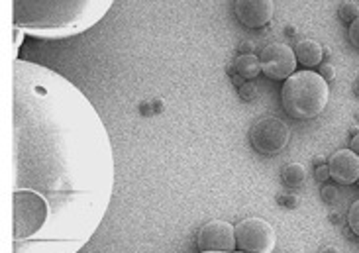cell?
Masks as SVG:
<instances>
[{
  "instance_id": "14",
  "label": "cell",
  "mask_w": 359,
  "mask_h": 253,
  "mask_svg": "<svg viewBox=\"0 0 359 253\" xmlns=\"http://www.w3.org/2000/svg\"><path fill=\"white\" fill-rule=\"evenodd\" d=\"M347 226L359 238V201L351 204V208L347 212Z\"/></svg>"
},
{
  "instance_id": "7",
  "label": "cell",
  "mask_w": 359,
  "mask_h": 253,
  "mask_svg": "<svg viewBox=\"0 0 359 253\" xmlns=\"http://www.w3.org/2000/svg\"><path fill=\"white\" fill-rule=\"evenodd\" d=\"M261 71L269 79L275 81H287L296 73V55L295 50H291L285 43H269L259 55Z\"/></svg>"
},
{
  "instance_id": "18",
  "label": "cell",
  "mask_w": 359,
  "mask_h": 253,
  "mask_svg": "<svg viewBox=\"0 0 359 253\" xmlns=\"http://www.w3.org/2000/svg\"><path fill=\"white\" fill-rule=\"evenodd\" d=\"M22 38H24V32L18 30V28H14V55H16L18 50H20V39Z\"/></svg>"
},
{
  "instance_id": "17",
  "label": "cell",
  "mask_w": 359,
  "mask_h": 253,
  "mask_svg": "<svg viewBox=\"0 0 359 253\" xmlns=\"http://www.w3.org/2000/svg\"><path fill=\"white\" fill-rule=\"evenodd\" d=\"M326 81H332L334 77H336V69H334L332 65H320V71H318Z\"/></svg>"
},
{
  "instance_id": "4",
  "label": "cell",
  "mask_w": 359,
  "mask_h": 253,
  "mask_svg": "<svg viewBox=\"0 0 359 253\" xmlns=\"http://www.w3.org/2000/svg\"><path fill=\"white\" fill-rule=\"evenodd\" d=\"M236 243L240 252L273 253L277 245V236L269 222L252 216L236 224Z\"/></svg>"
},
{
  "instance_id": "21",
  "label": "cell",
  "mask_w": 359,
  "mask_h": 253,
  "mask_svg": "<svg viewBox=\"0 0 359 253\" xmlns=\"http://www.w3.org/2000/svg\"><path fill=\"white\" fill-rule=\"evenodd\" d=\"M351 150L359 155V136H356V138L351 139Z\"/></svg>"
},
{
  "instance_id": "12",
  "label": "cell",
  "mask_w": 359,
  "mask_h": 253,
  "mask_svg": "<svg viewBox=\"0 0 359 253\" xmlns=\"http://www.w3.org/2000/svg\"><path fill=\"white\" fill-rule=\"evenodd\" d=\"M307 181V169L300 163H289L283 169V183L291 189H298Z\"/></svg>"
},
{
  "instance_id": "23",
  "label": "cell",
  "mask_w": 359,
  "mask_h": 253,
  "mask_svg": "<svg viewBox=\"0 0 359 253\" xmlns=\"http://www.w3.org/2000/svg\"><path fill=\"white\" fill-rule=\"evenodd\" d=\"M201 253H245V252H240V250H238V252H201Z\"/></svg>"
},
{
  "instance_id": "24",
  "label": "cell",
  "mask_w": 359,
  "mask_h": 253,
  "mask_svg": "<svg viewBox=\"0 0 359 253\" xmlns=\"http://www.w3.org/2000/svg\"><path fill=\"white\" fill-rule=\"evenodd\" d=\"M358 185H359V179H358Z\"/></svg>"
},
{
  "instance_id": "1",
  "label": "cell",
  "mask_w": 359,
  "mask_h": 253,
  "mask_svg": "<svg viewBox=\"0 0 359 253\" xmlns=\"http://www.w3.org/2000/svg\"><path fill=\"white\" fill-rule=\"evenodd\" d=\"M114 153L85 92L43 65H12V253H79L114 190Z\"/></svg>"
},
{
  "instance_id": "22",
  "label": "cell",
  "mask_w": 359,
  "mask_h": 253,
  "mask_svg": "<svg viewBox=\"0 0 359 253\" xmlns=\"http://www.w3.org/2000/svg\"><path fill=\"white\" fill-rule=\"evenodd\" d=\"M320 253H340V252H338V250H336L334 245H328V247H324Z\"/></svg>"
},
{
  "instance_id": "3",
  "label": "cell",
  "mask_w": 359,
  "mask_h": 253,
  "mask_svg": "<svg viewBox=\"0 0 359 253\" xmlns=\"http://www.w3.org/2000/svg\"><path fill=\"white\" fill-rule=\"evenodd\" d=\"M330 99L328 81L314 71H296L281 89V104L285 112L295 120H312L324 112Z\"/></svg>"
},
{
  "instance_id": "13",
  "label": "cell",
  "mask_w": 359,
  "mask_h": 253,
  "mask_svg": "<svg viewBox=\"0 0 359 253\" xmlns=\"http://www.w3.org/2000/svg\"><path fill=\"white\" fill-rule=\"evenodd\" d=\"M340 18H342V22H346V24H351L353 20H358L359 18V6L356 2H351V0H346L342 6H340Z\"/></svg>"
},
{
  "instance_id": "9",
  "label": "cell",
  "mask_w": 359,
  "mask_h": 253,
  "mask_svg": "<svg viewBox=\"0 0 359 253\" xmlns=\"http://www.w3.org/2000/svg\"><path fill=\"white\" fill-rule=\"evenodd\" d=\"M330 177L338 185H353L359 179V155L353 150H340L328 159Z\"/></svg>"
},
{
  "instance_id": "10",
  "label": "cell",
  "mask_w": 359,
  "mask_h": 253,
  "mask_svg": "<svg viewBox=\"0 0 359 253\" xmlns=\"http://www.w3.org/2000/svg\"><path fill=\"white\" fill-rule=\"evenodd\" d=\"M324 48H322L318 41L314 39H302L298 41L295 48L296 61L305 67H318L322 63V57H324Z\"/></svg>"
},
{
  "instance_id": "19",
  "label": "cell",
  "mask_w": 359,
  "mask_h": 253,
  "mask_svg": "<svg viewBox=\"0 0 359 253\" xmlns=\"http://www.w3.org/2000/svg\"><path fill=\"white\" fill-rule=\"evenodd\" d=\"M328 177H330V167L328 165H322V167L316 169V179L318 181H326Z\"/></svg>"
},
{
  "instance_id": "15",
  "label": "cell",
  "mask_w": 359,
  "mask_h": 253,
  "mask_svg": "<svg viewBox=\"0 0 359 253\" xmlns=\"http://www.w3.org/2000/svg\"><path fill=\"white\" fill-rule=\"evenodd\" d=\"M349 41L356 50H359V18L349 24Z\"/></svg>"
},
{
  "instance_id": "8",
  "label": "cell",
  "mask_w": 359,
  "mask_h": 253,
  "mask_svg": "<svg viewBox=\"0 0 359 253\" xmlns=\"http://www.w3.org/2000/svg\"><path fill=\"white\" fill-rule=\"evenodd\" d=\"M275 12L273 0H236V16L247 28H263Z\"/></svg>"
},
{
  "instance_id": "20",
  "label": "cell",
  "mask_w": 359,
  "mask_h": 253,
  "mask_svg": "<svg viewBox=\"0 0 359 253\" xmlns=\"http://www.w3.org/2000/svg\"><path fill=\"white\" fill-rule=\"evenodd\" d=\"M242 97H244L245 101H252V99L256 97V89H252V87H244V89H242Z\"/></svg>"
},
{
  "instance_id": "16",
  "label": "cell",
  "mask_w": 359,
  "mask_h": 253,
  "mask_svg": "<svg viewBox=\"0 0 359 253\" xmlns=\"http://www.w3.org/2000/svg\"><path fill=\"white\" fill-rule=\"evenodd\" d=\"M322 199H324L326 203H334V201L338 199V190H336V187H324V189H322Z\"/></svg>"
},
{
  "instance_id": "6",
  "label": "cell",
  "mask_w": 359,
  "mask_h": 253,
  "mask_svg": "<svg viewBox=\"0 0 359 253\" xmlns=\"http://www.w3.org/2000/svg\"><path fill=\"white\" fill-rule=\"evenodd\" d=\"M198 252H236V226L224 220H210L196 234Z\"/></svg>"
},
{
  "instance_id": "5",
  "label": "cell",
  "mask_w": 359,
  "mask_h": 253,
  "mask_svg": "<svg viewBox=\"0 0 359 253\" xmlns=\"http://www.w3.org/2000/svg\"><path fill=\"white\" fill-rule=\"evenodd\" d=\"M249 138L256 152L263 155H277L287 148L291 139V128L287 126V122H283L281 118L271 116V118L259 120L256 126L252 128Z\"/></svg>"
},
{
  "instance_id": "2",
  "label": "cell",
  "mask_w": 359,
  "mask_h": 253,
  "mask_svg": "<svg viewBox=\"0 0 359 253\" xmlns=\"http://www.w3.org/2000/svg\"><path fill=\"white\" fill-rule=\"evenodd\" d=\"M114 0H12V26L28 36L63 39L90 30Z\"/></svg>"
},
{
  "instance_id": "11",
  "label": "cell",
  "mask_w": 359,
  "mask_h": 253,
  "mask_svg": "<svg viewBox=\"0 0 359 253\" xmlns=\"http://www.w3.org/2000/svg\"><path fill=\"white\" fill-rule=\"evenodd\" d=\"M236 71H238V75L242 77V79H256L259 73H263L261 71V61H259V57H256L254 53H244V55H240L238 59H236Z\"/></svg>"
}]
</instances>
